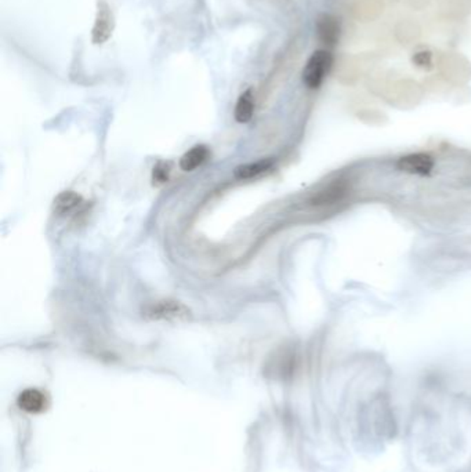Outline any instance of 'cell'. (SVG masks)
<instances>
[{"label": "cell", "instance_id": "1", "mask_svg": "<svg viewBox=\"0 0 471 472\" xmlns=\"http://www.w3.org/2000/svg\"><path fill=\"white\" fill-rule=\"evenodd\" d=\"M333 65V55L328 50H317L308 58L303 69V82L308 89H318Z\"/></svg>", "mask_w": 471, "mask_h": 472}, {"label": "cell", "instance_id": "2", "mask_svg": "<svg viewBox=\"0 0 471 472\" xmlns=\"http://www.w3.org/2000/svg\"><path fill=\"white\" fill-rule=\"evenodd\" d=\"M144 315L153 321H184L191 317V311L179 301L163 300L148 305Z\"/></svg>", "mask_w": 471, "mask_h": 472}, {"label": "cell", "instance_id": "3", "mask_svg": "<svg viewBox=\"0 0 471 472\" xmlns=\"http://www.w3.org/2000/svg\"><path fill=\"white\" fill-rule=\"evenodd\" d=\"M114 28H115L114 13L104 0H98L95 27L92 31V42L95 45H104L112 36Z\"/></svg>", "mask_w": 471, "mask_h": 472}, {"label": "cell", "instance_id": "4", "mask_svg": "<svg viewBox=\"0 0 471 472\" xmlns=\"http://www.w3.org/2000/svg\"><path fill=\"white\" fill-rule=\"evenodd\" d=\"M397 167L408 174L427 176L434 167V159L428 153H409L398 159Z\"/></svg>", "mask_w": 471, "mask_h": 472}, {"label": "cell", "instance_id": "5", "mask_svg": "<svg viewBox=\"0 0 471 472\" xmlns=\"http://www.w3.org/2000/svg\"><path fill=\"white\" fill-rule=\"evenodd\" d=\"M317 35L322 45L334 48L340 38V22L330 14H322L317 20Z\"/></svg>", "mask_w": 471, "mask_h": 472}, {"label": "cell", "instance_id": "6", "mask_svg": "<svg viewBox=\"0 0 471 472\" xmlns=\"http://www.w3.org/2000/svg\"><path fill=\"white\" fill-rule=\"evenodd\" d=\"M17 403L21 410L36 415V413H42L46 410L48 401L46 394L42 392L41 389L28 388L20 394Z\"/></svg>", "mask_w": 471, "mask_h": 472}, {"label": "cell", "instance_id": "7", "mask_svg": "<svg viewBox=\"0 0 471 472\" xmlns=\"http://www.w3.org/2000/svg\"><path fill=\"white\" fill-rule=\"evenodd\" d=\"M274 166V160L273 159H261L253 163H246V165H240L238 166L234 170V176L238 180H250L254 177H259L260 174L268 172L270 169H273Z\"/></svg>", "mask_w": 471, "mask_h": 472}, {"label": "cell", "instance_id": "8", "mask_svg": "<svg viewBox=\"0 0 471 472\" xmlns=\"http://www.w3.org/2000/svg\"><path fill=\"white\" fill-rule=\"evenodd\" d=\"M347 193V184L341 183V181H336L333 184L328 186L327 188L320 190L314 199H313V204L321 206V204H332L339 202L344 195Z\"/></svg>", "mask_w": 471, "mask_h": 472}, {"label": "cell", "instance_id": "9", "mask_svg": "<svg viewBox=\"0 0 471 472\" xmlns=\"http://www.w3.org/2000/svg\"><path fill=\"white\" fill-rule=\"evenodd\" d=\"M207 156H209L207 146L196 145L183 155V158L180 159V167L184 172H192L196 167H199L200 165H203L206 162Z\"/></svg>", "mask_w": 471, "mask_h": 472}, {"label": "cell", "instance_id": "10", "mask_svg": "<svg viewBox=\"0 0 471 472\" xmlns=\"http://www.w3.org/2000/svg\"><path fill=\"white\" fill-rule=\"evenodd\" d=\"M254 112V98L250 89L239 95L235 106V119L239 123H247Z\"/></svg>", "mask_w": 471, "mask_h": 472}, {"label": "cell", "instance_id": "11", "mask_svg": "<svg viewBox=\"0 0 471 472\" xmlns=\"http://www.w3.org/2000/svg\"><path fill=\"white\" fill-rule=\"evenodd\" d=\"M81 203H82V197L78 193L69 190V192H62L61 195L57 196L54 202V207L58 214H68L72 210H75L78 206H81Z\"/></svg>", "mask_w": 471, "mask_h": 472}, {"label": "cell", "instance_id": "12", "mask_svg": "<svg viewBox=\"0 0 471 472\" xmlns=\"http://www.w3.org/2000/svg\"><path fill=\"white\" fill-rule=\"evenodd\" d=\"M169 177V165L168 163H158V166L153 169V181L165 183Z\"/></svg>", "mask_w": 471, "mask_h": 472}, {"label": "cell", "instance_id": "13", "mask_svg": "<svg viewBox=\"0 0 471 472\" xmlns=\"http://www.w3.org/2000/svg\"><path fill=\"white\" fill-rule=\"evenodd\" d=\"M414 61L416 65L419 67H430L431 65V54L428 51H422V53H418L415 57H414Z\"/></svg>", "mask_w": 471, "mask_h": 472}]
</instances>
